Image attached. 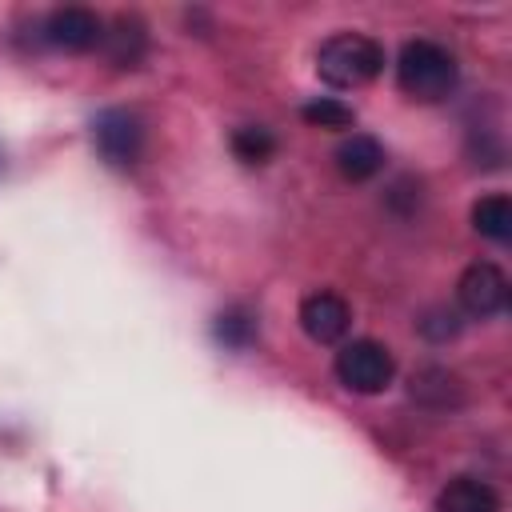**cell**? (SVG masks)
Returning <instances> with one entry per match:
<instances>
[{
  "label": "cell",
  "instance_id": "obj_2",
  "mask_svg": "<svg viewBox=\"0 0 512 512\" xmlns=\"http://www.w3.org/2000/svg\"><path fill=\"white\" fill-rule=\"evenodd\" d=\"M384 68V48L364 32H336L316 52V72L328 88H360Z\"/></svg>",
  "mask_w": 512,
  "mask_h": 512
},
{
  "label": "cell",
  "instance_id": "obj_12",
  "mask_svg": "<svg viewBox=\"0 0 512 512\" xmlns=\"http://www.w3.org/2000/svg\"><path fill=\"white\" fill-rule=\"evenodd\" d=\"M212 336H216V344H224V348H232V352L252 348V344H256V312L244 308V304H228L224 312H216Z\"/></svg>",
  "mask_w": 512,
  "mask_h": 512
},
{
  "label": "cell",
  "instance_id": "obj_13",
  "mask_svg": "<svg viewBox=\"0 0 512 512\" xmlns=\"http://www.w3.org/2000/svg\"><path fill=\"white\" fill-rule=\"evenodd\" d=\"M412 396H420L424 404L448 408V404L460 400V384H456V376L444 372V368H420V372L412 376Z\"/></svg>",
  "mask_w": 512,
  "mask_h": 512
},
{
  "label": "cell",
  "instance_id": "obj_10",
  "mask_svg": "<svg viewBox=\"0 0 512 512\" xmlns=\"http://www.w3.org/2000/svg\"><path fill=\"white\" fill-rule=\"evenodd\" d=\"M100 44L108 48V60L116 68H136L144 60V52H148V28L136 16H116L112 32H104Z\"/></svg>",
  "mask_w": 512,
  "mask_h": 512
},
{
  "label": "cell",
  "instance_id": "obj_8",
  "mask_svg": "<svg viewBox=\"0 0 512 512\" xmlns=\"http://www.w3.org/2000/svg\"><path fill=\"white\" fill-rule=\"evenodd\" d=\"M436 512H500V496L492 484H484L476 476H456L440 488Z\"/></svg>",
  "mask_w": 512,
  "mask_h": 512
},
{
  "label": "cell",
  "instance_id": "obj_7",
  "mask_svg": "<svg viewBox=\"0 0 512 512\" xmlns=\"http://www.w3.org/2000/svg\"><path fill=\"white\" fill-rule=\"evenodd\" d=\"M352 324V308L336 292H312L300 300V328L316 344H336Z\"/></svg>",
  "mask_w": 512,
  "mask_h": 512
},
{
  "label": "cell",
  "instance_id": "obj_3",
  "mask_svg": "<svg viewBox=\"0 0 512 512\" xmlns=\"http://www.w3.org/2000/svg\"><path fill=\"white\" fill-rule=\"evenodd\" d=\"M336 380L348 388V392H356V396H376V392H384L388 384H392V376H396V360H392V352L380 344V340H368V336H360V340H348L340 352H336Z\"/></svg>",
  "mask_w": 512,
  "mask_h": 512
},
{
  "label": "cell",
  "instance_id": "obj_16",
  "mask_svg": "<svg viewBox=\"0 0 512 512\" xmlns=\"http://www.w3.org/2000/svg\"><path fill=\"white\" fill-rule=\"evenodd\" d=\"M0 172H4V152H0Z\"/></svg>",
  "mask_w": 512,
  "mask_h": 512
},
{
  "label": "cell",
  "instance_id": "obj_14",
  "mask_svg": "<svg viewBox=\"0 0 512 512\" xmlns=\"http://www.w3.org/2000/svg\"><path fill=\"white\" fill-rule=\"evenodd\" d=\"M232 152L244 164H268L272 152H276V136L268 128H260V124H244V128L232 132Z\"/></svg>",
  "mask_w": 512,
  "mask_h": 512
},
{
  "label": "cell",
  "instance_id": "obj_4",
  "mask_svg": "<svg viewBox=\"0 0 512 512\" xmlns=\"http://www.w3.org/2000/svg\"><path fill=\"white\" fill-rule=\"evenodd\" d=\"M144 120L128 108H104L92 120V144L108 168H136L144 156Z\"/></svg>",
  "mask_w": 512,
  "mask_h": 512
},
{
  "label": "cell",
  "instance_id": "obj_6",
  "mask_svg": "<svg viewBox=\"0 0 512 512\" xmlns=\"http://www.w3.org/2000/svg\"><path fill=\"white\" fill-rule=\"evenodd\" d=\"M44 40L60 52H92L104 40V20L92 8L68 4V8H52L44 20Z\"/></svg>",
  "mask_w": 512,
  "mask_h": 512
},
{
  "label": "cell",
  "instance_id": "obj_11",
  "mask_svg": "<svg viewBox=\"0 0 512 512\" xmlns=\"http://www.w3.org/2000/svg\"><path fill=\"white\" fill-rule=\"evenodd\" d=\"M472 228L492 240V244H508L512 240V200L504 192H492V196H480L472 204Z\"/></svg>",
  "mask_w": 512,
  "mask_h": 512
},
{
  "label": "cell",
  "instance_id": "obj_5",
  "mask_svg": "<svg viewBox=\"0 0 512 512\" xmlns=\"http://www.w3.org/2000/svg\"><path fill=\"white\" fill-rule=\"evenodd\" d=\"M456 300L468 316L476 320H488V316H500L508 308V276L492 264V260H476L460 272V284H456Z\"/></svg>",
  "mask_w": 512,
  "mask_h": 512
},
{
  "label": "cell",
  "instance_id": "obj_9",
  "mask_svg": "<svg viewBox=\"0 0 512 512\" xmlns=\"http://www.w3.org/2000/svg\"><path fill=\"white\" fill-rule=\"evenodd\" d=\"M336 168L344 180L360 184V180H372L380 168H384V148L376 136H364V132H352L340 148H336Z\"/></svg>",
  "mask_w": 512,
  "mask_h": 512
},
{
  "label": "cell",
  "instance_id": "obj_15",
  "mask_svg": "<svg viewBox=\"0 0 512 512\" xmlns=\"http://www.w3.org/2000/svg\"><path fill=\"white\" fill-rule=\"evenodd\" d=\"M300 116H304L312 128H352V120H356V112H352L344 100H336V96L308 100V104L300 108Z\"/></svg>",
  "mask_w": 512,
  "mask_h": 512
},
{
  "label": "cell",
  "instance_id": "obj_1",
  "mask_svg": "<svg viewBox=\"0 0 512 512\" xmlns=\"http://www.w3.org/2000/svg\"><path fill=\"white\" fill-rule=\"evenodd\" d=\"M460 80L456 56L436 40H408L396 56V84L416 104H440Z\"/></svg>",
  "mask_w": 512,
  "mask_h": 512
}]
</instances>
